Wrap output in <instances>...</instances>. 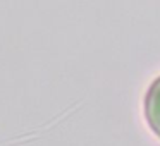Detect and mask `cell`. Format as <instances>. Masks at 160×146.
I'll list each match as a JSON object with an SVG mask.
<instances>
[{
    "instance_id": "obj_1",
    "label": "cell",
    "mask_w": 160,
    "mask_h": 146,
    "mask_svg": "<svg viewBox=\"0 0 160 146\" xmlns=\"http://www.w3.org/2000/svg\"><path fill=\"white\" fill-rule=\"evenodd\" d=\"M145 119L150 129L160 138V76L150 84L145 95Z\"/></svg>"
}]
</instances>
